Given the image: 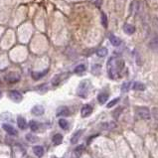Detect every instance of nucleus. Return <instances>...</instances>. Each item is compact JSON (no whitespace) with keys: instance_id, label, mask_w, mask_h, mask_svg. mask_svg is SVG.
<instances>
[{"instance_id":"26","label":"nucleus","mask_w":158,"mask_h":158,"mask_svg":"<svg viewBox=\"0 0 158 158\" xmlns=\"http://www.w3.org/2000/svg\"><path fill=\"white\" fill-rule=\"evenodd\" d=\"M86 66L84 65V64H81V65L77 66L76 68H75L74 72L76 73V74H81V73H84L85 71H86Z\"/></svg>"},{"instance_id":"18","label":"nucleus","mask_w":158,"mask_h":158,"mask_svg":"<svg viewBox=\"0 0 158 158\" xmlns=\"http://www.w3.org/2000/svg\"><path fill=\"white\" fill-rule=\"evenodd\" d=\"M29 126H30V129L32 130L33 132H36L39 130V127H40V123L37 122L36 120H31L29 122Z\"/></svg>"},{"instance_id":"2","label":"nucleus","mask_w":158,"mask_h":158,"mask_svg":"<svg viewBox=\"0 0 158 158\" xmlns=\"http://www.w3.org/2000/svg\"><path fill=\"white\" fill-rule=\"evenodd\" d=\"M113 58H109V62H107V74H109V78L111 79H115L116 76H117V71H116L115 68V63H114Z\"/></svg>"},{"instance_id":"32","label":"nucleus","mask_w":158,"mask_h":158,"mask_svg":"<svg viewBox=\"0 0 158 158\" xmlns=\"http://www.w3.org/2000/svg\"><path fill=\"white\" fill-rule=\"evenodd\" d=\"M152 116L154 117V119L158 120V109H157V107L152 109Z\"/></svg>"},{"instance_id":"16","label":"nucleus","mask_w":158,"mask_h":158,"mask_svg":"<svg viewBox=\"0 0 158 158\" xmlns=\"http://www.w3.org/2000/svg\"><path fill=\"white\" fill-rule=\"evenodd\" d=\"M107 99H109V95L105 93H101L97 95V101H99V103H101V105L105 103L107 101Z\"/></svg>"},{"instance_id":"19","label":"nucleus","mask_w":158,"mask_h":158,"mask_svg":"<svg viewBox=\"0 0 158 158\" xmlns=\"http://www.w3.org/2000/svg\"><path fill=\"white\" fill-rule=\"evenodd\" d=\"M109 42L113 44V46H115V47H117V46L120 45L121 41H120V39L118 38V37H116L115 35H111V36H109Z\"/></svg>"},{"instance_id":"6","label":"nucleus","mask_w":158,"mask_h":158,"mask_svg":"<svg viewBox=\"0 0 158 158\" xmlns=\"http://www.w3.org/2000/svg\"><path fill=\"white\" fill-rule=\"evenodd\" d=\"M31 113H32V114H34V115H36V116H40V115H43V114H44L45 109H44L43 105H34V107H32Z\"/></svg>"},{"instance_id":"22","label":"nucleus","mask_w":158,"mask_h":158,"mask_svg":"<svg viewBox=\"0 0 158 158\" xmlns=\"http://www.w3.org/2000/svg\"><path fill=\"white\" fill-rule=\"evenodd\" d=\"M26 139H27V141H29V142H31V143H36L39 141L38 137L36 135H33V134H31V133L26 134Z\"/></svg>"},{"instance_id":"33","label":"nucleus","mask_w":158,"mask_h":158,"mask_svg":"<svg viewBox=\"0 0 158 158\" xmlns=\"http://www.w3.org/2000/svg\"><path fill=\"white\" fill-rule=\"evenodd\" d=\"M101 3H103V0H95V4H97V6H101Z\"/></svg>"},{"instance_id":"3","label":"nucleus","mask_w":158,"mask_h":158,"mask_svg":"<svg viewBox=\"0 0 158 158\" xmlns=\"http://www.w3.org/2000/svg\"><path fill=\"white\" fill-rule=\"evenodd\" d=\"M136 114L141 118V119H144V120H148V119H150L151 118L150 111H149L147 107H137L136 109Z\"/></svg>"},{"instance_id":"15","label":"nucleus","mask_w":158,"mask_h":158,"mask_svg":"<svg viewBox=\"0 0 158 158\" xmlns=\"http://www.w3.org/2000/svg\"><path fill=\"white\" fill-rule=\"evenodd\" d=\"M17 124H18V127L20 129H26L27 128V122H26V119L22 116H18L17 117Z\"/></svg>"},{"instance_id":"27","label":"nucleus","mask_w":158,"mask_h":158,"mask_svg":"<svg viewBox=\"0 0 158 158\" xmlns=\"http://www.w3.org/2000/svg\"><path fill=\"white\" fill-rule=\"evenodd\" d=\"M84 149H85V145L84 144L79 145V146L75 149V154H76L77 156H80V155L83 153V151H84Z\"/></svg>"},{"instance_id":"31","label":"nucleus","mask_w":158,"mask_h":158,"mask_svg":"<svg viewBox=\"0 0 158 158\" xmlns=\"http://www.w3.org/2000/svg\"><path fill=\"white\" fill-rule=\"evenodd\" d=\"M101 23L105 28H107V16L105 13H101Z\"/></svg>"},{"instance_id":"30","label":"nucleus","mask_w":158,"mask_h":158,"mask_svg":"<svg viewBox=\"0 0 158 158\" xmlns=\"http://www.w3.org/2000/svg\"><path fill=\"white\" fill-rule=\"evenodd\" d=\"M121 111H122V107H117V109H116L115 111L113 113V116L115 118V119H117L118 116H119V114L121 113Z\"/></svg>"},{"instance_id":"8","label":"nucleus","mask_w":158,"mask_h":158,"mask_svg":"<svg viewBox=\"0 0 158 158\" xmlns=\"http://www.w3.org/2000/svg\"><path fill=\"white\" fill-rule=\"evenodd\" d=\"M66 76H68V73H63V74L56 75L53 78V80H52V85H53V86H58V85H60V83L66 78Z\"/></svg>"},{"instance_id":"35","label":"nucleus","mask_w":158,"mask_h":158,"mask_svg":"<svg viewBox=\"0 0 158 158\" xmlns=\"http://www.w3.org/2000/svg\"><path fill=\"white\" fill-rule=\"evenodd\" d=\"M51 158H58V157H57V156H52Z\"/></svg>"},{"instance_id":"23","label":"nucleus","mask_w":158,"mask_h":158,"mask_svg":"<svg viewBox=\"0 0 158 158\" xmlns=\"http://www.w3.org/2000/svg\"><path fill=\"white\" fill-rule=\"evenodd\" d=\"M114 63H115V68H116V71H117V72H120V71L124 68L123 60H116V61H114Z\"/></svg>"},{"instance_id":"29","label":"nucleus","mask_w":158,"mask_h":158,"mask_svg":"<svg viewBox=\"0 0 158 158\" xmlns=\"http://www.w3.org/2000/svg\"><path fill=\"white\" fill-rule=\"evenodd\" d=\"M119 101V97H116V99H113V101H109V103H107V109H111V107H114V105H116V103Z\"/></svg>"},{"instance_id":"14","label":"nucleus","mask_w":158,"mask_h":158,"mask_svg":"<svg viewBox=\"0 0 158 158\" xmlns=\"http://www.w3.org/2000/svg\"><path fill=\"white\" fill-rule=\"evenodd\" d=\"M33 152L37 157L41 158L44 155V148L42 146H40V145H36V146L33 147Z\"/></svg>"},{"instance_id":"34","label":"nucleus","mask_w":158,"mask_h":158,"mask_svg":"<svg viewBox=\"0 0 158 158\" xmlns=\"http://www.w3.org/2000/svg\"><path fill=\"white\" fill-rule=\"evenodd\" d=\"M1 97H2V93L0 91V99H1Z\"/></svg>"},{"instance_id":"4","label":"nucleus","mask_w":158,"mask_h":158,"mask_svg":"<svg viewBox=\"0 0 158 158\" xmlns=\"http://www.w3.org/2000/svg\"><path fill=\"white\" fill-rule=\"evenodd\" d=\"M8 97H9V99H11V101H13L14 103H20L23 99V97L21 93L18 91H15V90L8 91Z\"/></svg>"},{"instance_id":"24","label":"nucleus","mask_w":158,"mask_h":158,"mask_svg":"<svg viewBox=\"0 0 158 158\" xmlns=\"http://www.w3.org/2000/svg\"><path fill=\"white\" fill-rule=\"evenodd\" d=\"M97 55L99 56V57H101V58L105 57V56L107 55V48H105V47L99 48V49L97 51Z\"/></svg>"},{"instance_id":"28","label":"nucleus","mask_w":158,"mask_h":158,"mask_svg":"<svg viewBox=\"0 0 158 158\" xmlns=\"http://www.w3.org/2000/svg\"><path fill=\"white\" fill-rule=\"evenodd\" d=\"M130 88V83L129 82H125L121 85V91L122 93H127L128 90Z\"/></svg>"},{"instance_id":"13","label":"nucleus","mask_w":158,"mask_h":158,"mask_svg":"<svg viewBox=\"0 0 158 158\" xmlns=\"http://www.w3.org/2000/svg\"><path fill=\"white\" fill-rule=\"evenodd\" d=\"M123 31H124V33H125V34L132 35L134 32H135V27H134L133 25L126 23V24L123 25Z\"/></svg>"},{"instance_id":"12","label":"nucleus","mask_w":158,"mask_h":158,"mask_svg":"<svg viewBox=\"0 0 158 158\" xmlns=\"http://www.w3.org/2000/svg\"><path fill=\"white\" fill-rule=\"evenodd\" d=\"M85 130L84 129H81V130H78V131H76L74 133V135L72 136V138H71V142L73 143V144H76V143L79 142V139L81 138V136H82V134L84 133Z\"/></svg>"},{"instance_id":"9","label":"nucleus","mask_w":158,"mask_h":158,"mask_svg":"<svg viewBox=\"0 0 158 158\" xmlns=\"http://www.w3.org/2000/svg\"><path fill=\"white\" fill-rule=\"evenodd\" d=\"M71 114V111L69 109L68 107H60L59 109H57V113H56V115L57 116H69Z\"/></svg>"},{"instance_id":"21","label":"nucleus","mask_w":158,"mask_h":158,"mask_svg":"<svg viewBox=\"0 0 158 158\" xmlns=\"http://www.w3.org/2000/svg\"><path fill=\"white\" fill-rule=\"evenodd\" d=\"M149 47L153 50H156L158 49V36L154 37L153 39H151L150 42H149Z\"/></svg>"},{"instance_id":"20","label":"nucleus","mask_w":158,"mask_h":158,"mask_svg":"<svg viewBox=\"0 0 158 158\" xmlns=\"http://www.w3.org/2000/svg\"><path fill=\"white\" fill-rule=\"evenodd\" d=\"M132 89L134 91H143L145 90V86L140 82H135L132 86Z\"/></svg>"},{"instance_id":"17","label":"nucleus","mask_w":158,"mask_h":158,"mask_svg":"<svg viewBox=\"0 0 158 158\" xmlns=\"http://www.w3.org/2000/svg\"><path fill=\"white\" fill-rule=\"evenodd\" d=\"M52 141H53V143L55 145L61 144L62 141H63V135H62L61 133H56L55 135L53 136V138H52Z\"/></svg>"},{"instance_id":"7","label":"nucleus","mask_w":158,"mask_h":158,"mask_svg":"<svg viewBox=\"0 0 158 158\" xmlns=\"http://www.w3.org/2000/svg\"><path fill=\"white\" fill-rule=\"evenodd\" d=\"M2 127H3V129L5 130L8 134H10V135H12V136L18 135V131L15 129V127H13V126L10 125V124L4 123V124H2Z\"/></svg>"},{"instance_id":"10","label":"nucleus","mask_w":158,"mask_h":158,"mask_svg":"<svg viewBox=\"0 0 158 158\" xmlns=\"http://www.w3.org/2000/svg\"><path fill=\"white\" fill-rule=\"evenodd\" d=\"M91 113H93V107L90 105H86L82 107L81 109V115L83 117H88L89 115H91Z\"/></svg>"},{"instance_id":"11","label":"nucleus","mask_w":158,"mask_h":158,"mask_svg":"<svg viewBox=\"0 0 158 158\" xmlns=\"http://www.w3.org/2000/svg\"><path fill=\"white\" fill-rule=\"evenodd\" d=\"M48 72H49L48 69H46V70L43 71V72H32L31 73V76H32L33 80L38 81V80H40V79H42L44 76H46V75L48 74Z\"/></svg>"},{"instance_id":"1","label":"nucleus","mask_w":158,"mask_h":158,"mask_svg":"<svg viewBox=\"0 0 158 158\" xmlns=\"http://www.w3.org/2000/svg\"><path fill=\"white\" fill-rule=\"evenodd\" d=\"M91 87V82L89 80H84L80 83V86L78 88V95L83 99H86L88 97L89 90Z\"/></svg>"},{"instance_id":"5","label":"nucleus","mask_w":158,"mask_h":158,"mask_svg":"<svg viewBox=\"0 0 158 158\" xmlns=\"http://www.w3.org/2000/svg\"><path fill=\"white\" fill-rule=\"evenodd\" d=\"M19 80H20V76L17 73L11 72L5 76V81L7 83H10V84H15V83L19 82Z\"/></svg>"},{"instance_id":"25","label":"nucleus","mask_w":158,"mask_h":158,"mask_svg":"<svg viewBox=\"0 0 158 158\" xmlns=\"http://www.w3.org/2000/svg\"><path fill=\"white\" fill-rule=\"evenodd\" d=\"M59 125L61 128H63V129H68L69 127V122L67 119H65V118H61V119H59Z\"/></svg>"}]
</instances>
